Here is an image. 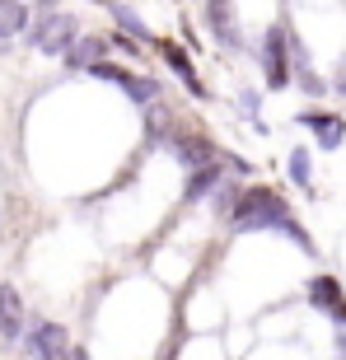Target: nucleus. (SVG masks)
<instances>
[{
    "label": "nucleus",
    "instance_id": "obj_2",
    "mask_svg": "<svg viewBox=\"0 0 346 360\" xmlns=\"http://www.w3.org/2000/svg\"><path fill=\"white\" fill-rule=\"evenodd\" d=\"M94 75V80H108V84H122V89L132 94L136 103H155V98H160V84L155 80H146V75H132V70H122V66H113V61H103V56H98V61H89V66H84Z\"/></svg>",
    "mask_w": 346,
    "mask_h": 360
},
{
    "label": "nucleus",
    "instance_id": "obj_14",
    "mask_svg": "<svg viewBox=\"0 0 346 360\" xmlns=\"http://www.w3.org/2000/svg\"><path fill=\"white\" fill-rule=\"evenodd\" d=\"M113 14H117V24H122V28H132L136 38H150V28H146V24H141V19H136V14H132V10H122V5H113Z\"/></svg>",
    "mask_w": 346,
    "mask_h": 360
},
{
    "label": "nucleus",
    "instance_id": "obj_13",
    "mask_svg": "<svg viewBox=\"0 0 346 360\" xmlns=\"http://www.w3.org/2000/svg\"><path fill=\"white\" fill-rule=\"evenodd\" d=\"M24 24H28L24 0H0V38H14V33H24Z\"/></svg>",
    "mask_w": 346,
    "mask_h": 360
},
{
    "label": "nucleus",
    "instance_id": "obj_19",
    "mask_svg": "<svg viewBox=\"0 0 346 360\" xmlns=\"http://www.w3.org/2000/svg\"><path fill=\"white\" fill-rule=\"evenodd\" d=\"M337 94H346V61L337 66Z\"/></svg>",
    "mask_w": 346,
    "mask_h": 360
},
{
    "label": "nucleus",
    "instance_id": "obj_9",
    "mask_svg": "<svg viewBox=\"0 0 346 360\" xmlns=\"http://www.w3.org/2000/svg\"><path fill=\"white\" fill-rule=\"evenodd\" d=\"M211 28L215 38L225 42V47H239V24H234V10H229V0H211Z\"/></svg>",
    "mask_w": 346,
    "mask_h": 360
},
{
    "label": "nucleus",
    "instance_id": "obj_15",
    "mask_svg": "<svg viewBox=\"0 0 346 360\" xmlns=\"http://www.w3.org/2000/svg\"><path fill=\"white\" fill-rule=\"evenodd\" d=\"M178 160H183V164H211V146H201V141H197V146H183V150H178Z\"/></svg>",
    "mask_w": 346,
    "mask_h": 360
},
{
    "label": "nucleus",
    "instance_id": "obj_7",
    "mask_svg": "<svg viewBox=\"0 0 346 360\" xmlns=\"http://www.w3.org/2000/svg\"><path fill=\"white\" fill-rule=\"evenodd\" d=\"M0 337L5 342H19L24 337V300L10 285H0Z\"/></svg>",
    "mask_w": 346,
    "mask_h": 360
},
{
    "label": "nucleus",
    "instance_id": "obj_12",
    "mask_svg": "<svg viewBox=\"0 0 346 360\" xmlns=\"http://www.w3.org/2000/svg\"><path fill=\"white\" fill-rule=\"evenodd\" d=\"M215 183H220V164H197V174L187 178V192H183V197L187 201H201Z\"/></svg>",
    "mask_w": 346,
    "mask_h": 360
},
{
    "label": "nucleus",
    "instance_id": "obj_6",
    "mask_svg": "<svg viewBox=\"0 0 346 360\" xmlns=\"http://www.w3.org/2000/svg\"><path fill=\"white\" fill-rule=\"evenodd\" d=\"M309 300H314V309L333 314L337 323H346V300H342V285H337L333 276H314L309 281Z\"/></svg>",
    "mask_w": 346,
    "mask_h": 360
},
{
    "label": "nucleus",
    "instance_id": "obj_17",
    "mask_svg": "<svg viewBox=\"0 0 346 360\" xmlns=\"http://www.w3.org/2000/svg\"><path fill=\"white\" fill-rule=\"evenodd\" d=\"M300 84H305L309 94H323V80H319V75H314V70H309V66H305V75H300Z\"/></svg>",
    "mask_w": 346,
    "mask_h": 360
},
{
    "label": "nucleus",
    "instance_id": "obj_5",
    "mask_svg": "<svg viewBox=\"0 0 346 360\" xmlns=\"http://www.w3.org/2000/svg\"><path fill=\"white\" fill-rule=\"evenodd\" d=\"M24 351L28 356H66L70 351V337H66V328L61 323H33L28 328V337H24Z\"/></svg>",
    "mask_w": 346,
    "mask_h": 360
},
{
    "label": "nucleus",
    "instance_id": "obj_8",
    "mask_svg": "<svg viewBox=\"0 0 346 360\" xmlns=\"http://www.w3.org/2000/svg\"><path fill=\"white\" fill-rule=\"evenodd\" d=\"M300 122L319 131V146L323 150H337V146H342V131H346L342 117H333V112H300Z\"/></svg>",
    "mask_w": 346,
    "mask_h": 360
},
{
    "label": "nucleus",
    "instance_id": "obj_11",
    "mask_svg": "<svg viewBox=\"0 0 346 360\" xmlns=\"http://www.w3.org/2000/svg\"><path fill=\"white\" fill-rule=\"evenodd\" d=\"M103 52H108V38H75L61 56H66L70 66H89V61H98Z\"/></svg>",
    "mask_w": 346,
    "mask_h": 360
},
{
    "label": "nucleus",
    "instance_id": "obj_1",
    "mask_svg": "<svg viewBox=\"0 0 346 360\" xmlns=\"http://www.w3.org/2000/svg\"><path fill=\"white\" fill-rule=\"evenodd\" d=\"M234 229H281V234H290L300 248H309V234L295 225V215L286 211V201H281L271 187H248V192L234 201Z\"/></svg>",
    "mask_w": 346,
    "mask_h": 360
},
{
    "label": "nucleus",
    "instance_id": "obj_18",
    "mask_svg": "<svg viewBox=\"0 0 346 360\" xmlns=\"http://www.w3.org/2000/svg\"><path fill=\"white\" fill-rule=\"evenodd\" d=\"M337 351L346 356V323H337Z\"/></svg>",
    "mask_w": 346,
    "mask_h": 360
},
{
    "label": "nucleus",
    "instance_id": "obj_10",
    "mask_svg": "<svg viewBox=\"0 0 346 360\" xmlns=\"http://www.w3.org/2000/svg\"><path fill=\"white\" fill-rule=\"evenodd\" d=\"M160 52H164V61H169V66L178 70V75H183V84H187V89L197 94V98H206V84L197 80V70H192V61H187V56L178 52V47H173V42H160Z\"/></svg>",
    "mask_w": 346,
    "mask_h": 360
},
{
    "label": "nucleus",
    "instance_id": "obj_3",
    "mask_svg": "<svg viewBox=\"0 0 346 360\" xmlns=\"http://www.w3.org/2000/svg\"><path fill=\"white\" fill-rule=\"evenodd\" d=\"M75 42V19L70 14H42L38 24H33V47L47 56H61Z\"/></svg>",
    "mask_w": 346,
    "mask_h": 360
},
{
    "label": "nucleus",
    "instance_id": "obj_16",
    "mask_svg": "<svg viewBox=\"0 0 346 360\" xmlns=\"http://www.w3.org/2000/svg\"><path fill=\"white\" fill-rule=\"evenodd\" d=\"M290 178L300 187H309V155H305V150H295V155H290Z\"/></svg>",
    "mask_w": 346,
    "mask_h": 360
},
{
    "label": "nucleus",
    "instance_id": "obj_4",
    "mask_svg": "<svg viewBox=\"0 0 346 360\" xmlns=\"http://www.w3.org/2000/svg\"><path fill=\"white\" fill-rule=\"evenodd\" d=\"M286 47H290V33L286 28H271L262 42V70H267V89H286L290 84V66H286Z\"/></svg>",
    "mask_w": 346,
    "mask_h": 360
}]
</instances>
